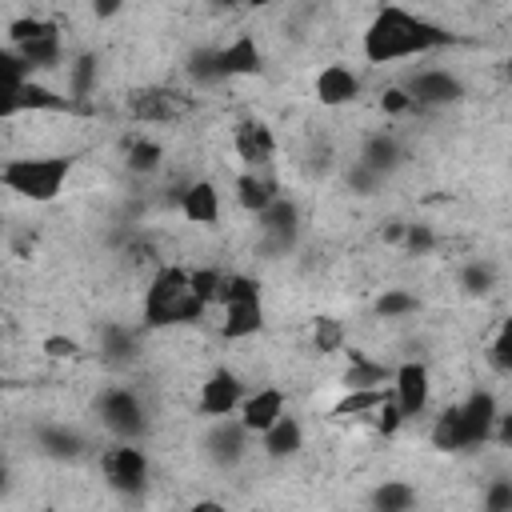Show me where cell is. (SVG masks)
Returning <instances> with one entry per match:
<instances>
[{"label":"cell","instance_id":"cell-1","mask_svg":"<svg viewBox=\"0 0 512 512\" xmlns=\"http://www.w3.org/2000/svg\"><path fill=\"white\" fill-rule=\"evenodd\" d=\"M448 40H452V36H448L440 24L416 16V12L400 8V4H384V8L372 16V24L364 28L360 52H364L368 64H396V60L424 56V52H432V48H444Z\"/></svg>","mask_w":512,"mask_h":512},{"label":"cell","instance_id":"cell-2","mask_svg":"<svg viewBox=\"0 0 512 512\" xmlns=\"http://www.w3.org/2000/svg\"><path fill=\"white\" fill-rule=\"evenodd\" d=\"M204 300L192 292L188 268L180 264H164L156 268V276L144 288V324L152 328H168V324H192L204 316Z\"/></svg>","mask_w":512,"mask_h":512},{"label":"cell","instance_id":"cell-3","mask_svg":"<svg viewBox=\"0 0 512 512\" xmlns=\"http://www.w3.org/2000/svg\"><path fill=\"white\" fill-rule=\"evenodd\" d=\"M72 172V156L64 152H44V156H12L8 164H0V184L8 192H16L20 200L32 204H48L64 192V180Z\"/></svg>","mask_w":512,"mask_h":512},{"label":"cell","instance_id":"cell-4","mask_svg":"<svg viewBox=\"0 0 512 512\" xmlns=\"http://www.w3.org/2000/svg\"><path fill=\"white\" fill-rule=\"evenodd\" d=\"M388 388H392V400H396L400 416L416 420V416H424V408L432 400V372L420 360H404V364L392 368V384Z\"/></svg>","mask_w":512,"mask_h":512},{"label":"cell","instance_id":"cell-5","mask_svg":"<svg viewBox=\"0 0 512 512\" xmlns=\"http://www.w3.org/2000/svg\"><path fill=\"white\" fill-rule=\"evenodd\" d=\"M496 412L500 408H496L492 392H472L464 404H452V416H456V448H472V444L492 440Z\"/></svg>","mask_w":512,"mask_h":512},{"label":"cell","instance_id":"cell-6","mask_svg":"<svg viewBox=\"0 0 512 512\" xmlns=\"http://www.w3.org/2000/svg\"><path fill=\"white\" fill-rule=\"evenodd\" d=\"M100 472H104V480H108L112 488L136 492V488L148 484V456H144L132 440H124V444H116V448H108V452L100 456Z\"/></svg>","mask_w":512,"mask_h":512},{"label":"cell","instance_id":"cell-7","mask_svg":"<svg viewBox=\"0 0 512 512\" xmlns=\"http://www.w3.org/2000/svg\"><path fill=\"white\" fill-rule=\"evenodd\" d=\"M236 420H240V428L248 432V436H260L264 428H272L284 412H288V400H284V388H252V392H244L240 396V404H236Z\"/></svg>","mask_w":512,"mask_h":512},{"label":"cell","instance_id":"cell-8","mask_svg":"<svg viewBox=\"0 0 512 512\" xmlns=\"http://www.w3.org/2000/svg\"><path fill=\"white\" fill-rule=\"evenodd\" d=\"M240 396H244V380H240L236 372H228V368H216L212 376H204L200 396H196V408H200V416H208V420H224V416L236 412Z\"/></svg>","mask_w":512,"mask_h":512},{"label":"cell","instance_id":"cell-9","mask_svg":"<svg viewBox=\"0 0 512 512\" xmlns=\"http://www.w3.org/2000/svg\"><path fill=\"white\" fill-rule=\"evenodd\" d=\"M100 420H104L108 432H116L124 440L144 432V408H140V400L128 388H108L100 396Z\"/></svg>","mask_w":512,"mask_h":512},{"label":"cell","instance_id":"cell-10","mask_svg":"<svg viewBox=\"0 0 512 512\" xmlns=\"http://www.w3.org/2000/svg\"><path fill=\"white\" fill-rule=\"evenodd\" d=\"M232 148H236V160L244 168H268L276 156V136L260 120H240L232 128Z\"/></svg>","mask_w":512,"mask_h":512},{"label":"cell","instance_id":"cell-11","mask_svg":"<svg viewBox=\"0 0 512 512\" xmlns=\"http://www.w3.org/2000/svg\"><path fill=\"white\" fill-rule=\"evenodd\" d=\"M224 320H220V336L224 340H248L264 328V296L252 292V296H236V300H224Z\"/></svg>","mask_w":512,"mask_h":512},{"label":"cell","instance_id":"cell-12","mask_svg":"<svg viewBox=\"0 0 512 512\" xmlns=\"http://www.w3.org/2000/svg\"><path fill=\"white\" fill-rule=\"evenodd\" d=\"M312 92L324 108H344L360 96V76L348 68V64H324L312 80Z\"/></svg>","mask_w":512,"mask_h":512},{"label":"cell","instance_id":"cell-13","mask_svg":"<svg viewBox=\"0 0 512 512\" xmlns=\"http://www.w3.org/2000/svg\"><path fill=\"white\" fill-rule=\"evenodd\" d=\"M216 56V76H256L260 72V44L252 32H236Z\"/></svg>","mask_w":512,"mask_h":512},{"label":"cell","instance_id":"cell-14","mask_svg":"<svg viewBox=\"0 0 512 512\" xmlns=\"http://www.w3.org/2000/svg\"><path fill=\"white\" fill-rule=\"evenodd\" d=\"M180 216L196 228H216L220 220V192L212 180H192L184 192H180Z\"/></svg>","mask_w":512,"mask_h":512},{"label":"cell","instance_id":"cell-15","mask_svg":"<svg viewBox=\"0 0 512 512\" xmlns=\"http://www.w3.org/2000/svg\"><path fill=\"white\" fill-rule=\"evenodd\" d=\"M460 92H464L460 80H456L452 72H444V68H424V72H416L412 84H408L412 104H448V100H456Z\"/></svg>","mask_w":512,"mask_h":512},{"label":"cell","instance_id":"cell-16","mask_svg":"<svg viewBox=\"0 0 512 512\" xmlns=\"http://www.w3.org/2000/svg\"><path fill=\"white\" fill-rule=\"evenodd\" d=\"M280 196V188H276V180L268 176V168H244L240 176H236V204L244 208V212H264L272 200Z\"/></svg>","mask_w":512,"mask_h":512},{"label":"cell","instance_id":"cell-17","mask_svg":"<svg viewBox=\"0 0 512 512\" xmlns=\"http://www.w3.org/2000/svg\"><path fill=\"white\" fill-rule=\"evenodd\" d=\"M260 444H264V456L268 460H288V456H296L304 448V424L284 412L272 428L260 432Z\"/></svg>","mask_w":512,"mask_h":512},{"label":"cell","instance_id":"cell-18","mask_svg":"<svg viewBox=\"0 0 512 512\" xmlns=\"http://www.w3.org/2000/svg\"><path fill=\"white\" fill-rule=\"evenodd\" d=\"M72 108L76 104L64 92H56V88H48L32 76H24L20 88H16V112H72Z\"/></svg>","mask_w":512,"mask_h":512},{"label":"cell","instance_id":"cell-19","mask_svg":"<svg viewBox=\"0 0 512 512\" xmlns=\"http://www.w3.org/2000/svg\"><path fill=\"white\" fill-rule=\"evenodd\" d=\"M128 112H132L136 120H152V124H160V120H176V116H180V104H176V92L148 88V92H132Z\"/></svg>","mask_w":512,"mask_h":512},{"label":"cell","instance_id":"cell-20","mask_svg":"<svg viewBox=\"0 0 512 512\" xmlns=\"http://www.w3.org/2000/svg\"><path fill=\"white\" fill-rule=\"evenodd\" d=\"M28 76L24 60L16 52H0V120L16 116V88Z\"/></svg>","mask_w":512,"mask_h":512},{"label":"cell","instance_id":"cell-21","mask_svg":"<svg viewBox=\"0 0 512 512\" xmlns=\"http://www.w3.org/2000/svg\"><path fill=\"white\" fill-rule=\"evenodd\" d=\"M344 340H348V328H344L336 316L312 320V348H316L320 356H336V352L344 348Z\"/></svg>","mask_w":512,"mask_h":512},{"label":"cell","instance_id":"cell-22","mask_svg":"<svg viewBox=\"0 0 512 512\" xmlns=\"http://www.w3.org/2000/svg\"><path fill=\"white\" fill-rule=\"evenodd\" d=\"M388 380H392V368L372 364V360H364V356H356L352 368L344 372V388H384Z\"/></svg>","mask_w":512,"mask_h":512},{"label":"cell","instance_id":"cell-23","mask_svg":"<svg viewBox=\"0 0 512 512\" xmlns=\"http://www.w3.org/2000/svg\"><path fill=\"white\" fill-rule=\"evenodd\" d=\"M368 500H372L376 508H384V512H404V508L416 504V488L404 484V480H384Z\"/></svg>","mask_w":512,"mask_h":512},{"label":"cell","instance_id":"cell-24","mask_svg":"<svg viewBox=\"0 0 512 512\" xmlns=\"http://www.w3.org/2000/svg\"><path fill=\"white\" fill-rule=\"evenodd\" d=\"M380 400H384V388H348V396L332 408V416H372Z\"/></svg>","mask_w":512,"mask_h":512},{"label":"cell","instance_id":"cell-25","mask_svg":"<svg viewBox=\"0 0 512 512\" xmlns=\"http://www.w3.org/2000/svg\"><path fill=\"white\" fill-rule=\"evenodd\" d=\"M48 32H56L52 20H44V16H20V20L8 24V44H12V48H24V44L48 36Z\"/></svg>","mask_w":512,"mask_h":512},{"label":"cell","instance_id":"cell-26","mask_svg":"<svg viewBox=\"0 0 512 512\" xmlns=\"http://www.w3.org/2000/svg\"><path fill=\"white\" fill-rule=\"evenodd\" d=\"M460 288L472 292V296L492 292V288H496V268H492L488 260H472V264H464V272H460Z\"/></svg>","mask_w":512,"mask_h":512},{"label":"cell","instance_id":"cell-27","mask_svg":"<svg viewBox=\"0 0 512 512\" xmlns=\"http://www.w3.org/2000/svg\"><path fill=\"white\" fill-rule=\"evenodd\" d=\"M416 308H420L416 296L404 292V288H384V296L376 300V312H380L384 320H404V316H412Z\"/></svg>","mask_w":512,"mask_h":512},{"label":"cell","instance_id":"cell-28","mask_svg":"<svg viewBox=\"0 0 512 512\" xmlns=\"http://www.w3.org/2000/svg\"><path fill=\"white\" fill-rule=\"evenodd\" d=\"M128 168H132V172H152V168H160V144H152V140H132V144H128Z\"/></svg>","mask_w":512,"mask_h":512},{"label":"cell","instance_id":"cell-29","mask_svg":"<svg viewBox=\"0 0 512 512\" xmlns=\"http://www.w3.org/2000/svg\"><path fill=\"white\" fill-rule=\"evenodd\" d=\"M44 356L48 360H76L80 356V344L72 340V336H64V332H56V336H44Z\"/></svg>","mask_w":512,"mask_h":512},{"label":"cell","instance_id":"cell-30","mask_svg":"<svg viewBox=\"0 0 512 512\" xmlns=\"http://www.w3.org/2000/svg\"><path fill=\"white\" fill-rule=\"evenodd\" d=\"M512 508V480H492L484 496V512H508Z\"/></svg>","mask_w":512,"mask_h":512},{"label":"cell","instance_id":"cell-31","mask_svg":"<svg viewBox=\"0 0 512 512\" xmlns=\"http://www.w3.org/2000/svg\"><path fill=\"white\" fill-rule=\"evenodd\" d=\"M492 364H496V372H508V364H512V356H508V324L496 328V340H492Z\"/></svg>","mask_w":512,"mask_h":512},{"label":"cell","instance_id":"cell-32","mask_svg":"<svg viewBox=\"0 0 512 512\" xmlns=\"http://www.w3.org/2000/svg\"><path fill=\"white\" fill-rule=\"evenodd\" d=\"M380 108H384V112H396V116H400V112H408V108H412V96H408L404 88H388V92L380 96Z\"/></svg>","mask_w":512,"mask_h":512},{"label":"cell","instance_id":"cell-33","mask_svg":"<svg viewBox=\"0 0 512 512\" xmlns=\"http://www.w3.org/2000/svg\"><path fill=\"white\" fill-rule=\"evenodd\" d=\"M124 4H128V0H88V8H92L96 20H112V16H120Z\"/></svg>","mask_w":512,"mask_h":512},{"label":"cell","instance_id":"cell-34","mask_svg":"<svg viewBox=\"0 0 512 512\" xmlns=\"http://www.w3.org/2000/svg\"><path fill=\"white\" fill-rule=\"evenodd\" d=\"M4 240H8V220H4V212H0V248H4Z\"/></svg>","mask_w":512,"mask_h":512},{"label":"cell","instance_id":"cell-35","mask_svg":"<svg viewBox=\"0 0 512 512\" xmlns=\"http://www.w3.org/2000/svg\"><path fill=\"white\" fill-rule=\"evenodd\" d=\"M244 4H252V8H268V4H280V0H244Z\"/></svg>","mask_w":512,"mask_h":512},{"label":"cell","instance_id":"cell-36","mask_svg":"<svg viewBox=\"0 0 512 512\" xmlns=\"http://www.w3.org/2000/svg\"><path fill=\"white\" fill-rule=\"evenodd\" d=\"M4 484H8V468L0 464V492H4Z\"/></svg>","mask_w":512,"mask_h":512},{"label":"cell","instance_id":"cell-37","mask_svg":"<svg viewBox=\"0 0 512 512\" xmlns=\"http://www.w3.org/2000/svg\"><path fill=\"white\" fill-rule=\"evenodd\" d=\"M212 4H224L228 8V4H240V0H212Z\"/></svg>","mask_w":512,"mask_h":512}]
</instances>
